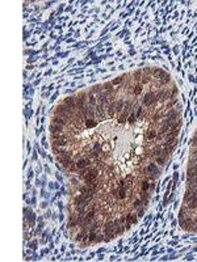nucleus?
I'll list each match as a JSON object with an SVG mask.
<instances>
[{
  "instance_id": "obj_14",
  "label": "nucleus",
  "mask_w": 197,
  "mask_h": 262,
  "mask_svg": "<svg viewBox=\"0 0 197 262\" xmlns=\"http://www.w3.org/2000/svg\"><path fill=\"white\" fill-rule=\"evenodd\" d=\"M139 199L142 200L143 206H147L149 204V200H150V194L147 191H142V190H139Z\"/></svg>"
},
{
  "instance_id": "obj_4",
  "label": "nucleus",
  "mask_w": 197,
  "mask_h": 262,
  "mask_svg": "<svg viewBox=\"0 0 197 262\" xmlns=\"http://www.w3.org/2000/svg\"><path fill=\"white\" fill-rule=\"evenodd\" d=\"M76 168L79 170L80 169H83V168H87V167H91V164H92V160H91V157L89 156H84V157H80V159H78L76 161Z\"/></svg>"
},
{
  "instance_id": "obj_35",
  "label": "nucleus",
  "mask_w": 197,
  "mask_h": 262,
  "mask_svg": "<svg viewBox=\"0 0 197 262\" xmlns=\"http://www.w3.org/2000/svg\"><path fill=\"white\" fill-rule=\"evenodd\" d=\"M163 117H166V114H163V113H159V112H156L155 114L152 116V121L154 122H156V121H159V119H162Z\"/></svg>"
},
{
  "instance_id": "obj_25",
  "label": "nucleus",
  "mask_w": 197,
  "mask_h": 262,
  "mask_svg": "<svg viewBox=\"0 0 197 262\" xmlns=\"http://www.w3.org/2000/svg\"><path fill=\"white\" fill-rule=\"evenodd\" d=\"M142 77H143V71L142 70H137L133 74V79H134V81H137V83H141Z\"/></svg>"
},
{
  "instance_id": "obj_33",
  "label": "nucleus",
  "mask_w": 197,
  "mask_h": 262,
  "mask_svg": "<svg viewBox=\"0 0 197 262\" xmlns=\"http://www.w3.org/2000/svg\"><path fill=\"white\" fill-rule=\"evenodd\" d=\"M135 117H137V119H139V118H142L143 116V106H137L135 107Z\"/></svg>"
},
{
  "instance_id": "obj_3",
  "label": "nucleus",
  "mask_w": 197,
  "mask_h": 262,
  "mask_svg": "<svg viewBox=\"0 0 197 262\" xmlns=\"http://www.w3.org/2000/svg\"><path fill=\"white\" fill-rule=\"evenodd\" d=\"M155 97H156V101L158 102H166L168 101L171 97H170V89H160V91H158L155 93Z\"/></svg>"
},
{
  "instance_id": "obj_37",
  "label": "nucleus",
  "mask_w": 197,
  "mask_h": 262,
  "mask_svg": "<svg viewBox=\"0 0 197 262\" xmlns=\"http://www.w3.org/2000/svg\"><path fill=\"white\" fill-rule=\"evenodd\" d=\"M176 95H177V87H172L170 89V97L174 98V97H176Z\"/></svg>"
},
{
  "instance_id": "obj_30",
  "label": "nucleus",
  "mask_w": 197,
  "mask_h": 262,
  "mask_svg": "<svg viewBox=\"0 0 197 262\" xmlns=\"http://www.w3.org/2000/svg\"><path fill=\"white\" fill-rule=\"evenodd\" d=\"M166 161H167V157H164V156L155 157V163L158 164V167H163V165L166 164Z\"/></svg>"
},
{
  "instance_id": "obj_24",
  "label": "nucleus",
  "mask_w": 197,
  "mask_h": 262,
  "mask_svg": "<svg viewBox=\"0 0 197 262\" xmlns=\"http://www.w3.org/2000/svg\"><path fill=\"white\" fill-rule=\"evenodd\" d=\"M126 76H128V75H122V76H118V77H116V79H113V80H112L113 87H117V85L122 84V81L125 80V77H126Z\"/></svg>"
},
{
  "instance_id": "obj_1",
  "label": "nucleus",
  "mask_w": 197,
  "mask_h": 262,
  "mask_svg": "<svg viewBox=\"0 0 197 262\" xmlns=\"http://www.w3.org/2000/svg\"><path fill=\"white\" fill-rule=\"evenodd\" d=\"M97 177H99V169L96 167H89V172L83 177V180L85 181V184H88V182L97 181Z\"/></svg>"
},
{
  "instance_id": "obj_36",
  "label": "nucleus",
  "mask_w": 197,
  "mask_h": 262,
  "mask_svg": "<svg viewBox=\"0 0 197 262\" xmlns=\"http://www.w3.org/2000/svg\"><path fill=\"white\" fill-rule=\"evenodd\" d=\"M151 77H152V76H146V75H143V77L141 79V84H142V85L149 84V83L151 81Z\"/></svg>"
},
{
  "instance_id": "obj_19",
  "label": "nucleus",
  "mask_w": 197,
  "mask_h": 262,
  "mask_svg": "<svg viewBox=\"0 0 197 262\" xmlns=\"http://www.w3.org/2000/svg\"><path fill=\"white\" fill-rule=\"evenodd\" d=\"M124 105H125L124 98H118L117 101H116V114H117V113H122Z\"/></svg>"
},
{
  "instance_id": "obj_10",
  "label": "nucleus",
  "mask_w": 197,
  "mask_h": 262,
  "mask_svg": "<svg viewBox=\"0 0 197 262\" xmlns=\"http://www.w3.org/2000/svg\"><path fill=\"white\" fill-rule=\"evenodd\" d=\"M177 143V136H174V138H168L166 139V142L163 143V147H167V148H170L171 151H174L175 146H176Z\"/></svg>"
},
{
  "instance_id": "obj_16",
  "label": "nucleus",
  "mask_w": 197,
  "mask_h": 262,
  "mask_svg": "<svg viewBox=\"0 0 197 262\" xmlns=\"http://www.w3.org/2000/svg\"><path fill=\"white\" fill-rule=\"evenodd\" d=\"M162 149H163V146H160V144H156L155 147H152V152H151V155L152 156H155V157H159V156H162Z\"/></svg>"
},
{
  "instance_id": "obj_34",
  "label": "nucleus",
  "mask_w": 197,
  "mask_h": 262,
  "mask_svg": "<svg viewBox=\"0 0 197 262\" xmlns=\"http://www.w3.org/2000/svg\"><path fill=\"white\" fill-rule=\"evenodd\" d=\"M92 151L94 152H99V153H103V149H101V146H100L99 142H95L94 146H92Z\"/></svg>"
},
{
  "instance_id": "obj_21",
  "label": "nucleus",
  "mask_w": 197,
  "mask_h": 262,
  "mask_svg": "<svg viewBox=\"0 0 197 262\" xmlns=\"http://www.w3.org/2000/svg\"><path fill=\"white\" fill-rule=\"evenodd\" d=\"M97 125H99V121H96V119H85L84 122V127H87V128H94Z\"/></svg>"
},
{
  "instance_id": "obj_31",
  "label": "nucleus",
  "mask_w": 197,
  "mask_h": 262,
  "mask_svg": "<svg viewBox=\"0 0 197 262\" xmlns=\"http://www.w3.org/2000/svg\"><path fill=\"white\" fill-rule=\"evenodd\" d=\"M125 181H126V184H128L129 188H131V186H133V182H134V177L130 173H128L126 176H125Z\"/></svg>"
},
{
  "instance_id": "obj_18",
  "label": "nucleus",
  "mask_w": 197,
  "mask_h": 262,
  "mask_svg": "<svg viewBox=\"0 0 197 262\" xmlns=\"http://www.w3.org/2000/svg\"><path fill=\"white\" fill-rule=\"evenodd\" d=\"M156 136H158V131H155V130H149L147 132H146V140H149V142H151V140H154V139H156Z\"/></svg>"
},
{
  "instance_id": "obj_5",
  "label": "nucleus",
  "mask_w": 197,
  "mask_h": 262,
  "mask_svg": "<svg viewBox=\"0 0 197 262\" xmlns=\"http://www.w3.org/2000/svg\"><path fill=\"white\" fill-rule=\"evenodd\" d=\"M63 105H66L69 107L70 110H76V100H75V96H69V97H66L63 100Z\"/></svg>"
},
{
  "instance_id": "obj_8",
  "label": "nucleus",
  "mask_w": 197,
  "mask_h": 262,
  "mask_svg": "<svg viewBox=\"0 0 197 262\" xmlns=\"http://www.w3.org/2000/svg\"><path fill=\"white\" fill-rule=\"evenodd\" d=\"M116 116V101H110V104L106 107V117L108 118H113Z\"/></svg>"
},
{
  "instance_id": "obj_40",
  "label": "nucleus",
  "mask_w": 197,
  "mask_h": 262,
  "mask_svg": "<svg viewBox=\"0 0 197 262\" xmlns=\"http://www.w3.org/2000/svg\"><path fill=\"white\" fill-rule=\"evenodd\" d=\"M145 209L146 207L145 206H142L141 209H138V214H137V216L138 218H141V216H143V214H145Z\"/></svg>"
},
{
  "instance_id": "obj_28",
  "label": "nucleus",
  "mask_w": 197,
  "mask_h": 262,
  "mask_svg": "<svg viewBox=\"0 0 197 262\" xmlns=\"http://www.w3.org/2000/svg\"><path fill=\"white\" fill-rule=\"evenodd\" d=\"M142 206H143V203H142V200L139 199V198L134 199V200H133V203H131V209H134V210H138V209H141Z\"/></svg>"
},
{
  "instance_id": "obj_17",
  "label": "nucleus",
  "mask_w": 197,
  "mask_h": 262,
  "mask_svg": "<svg viewBox=\"0 0 197 262\" xmlns=\"http://www.w3.org/2000/svg\"><path fill=\"white\" fill-rule=\"evenodd\" d=\"M166 74V71L164 70H162V68H152V77H155V79H160L163 76V75Z\"/></svg>"
},
{
  "instance_id": "obj_39",
  "label": "nucleus",
  "mask_w": 197,
  "mask_h": 262,
  "mask_svg": "<svg viewBox=\"0 0 197 262\" xmlns=\"http://www.w3.org/2000/svg\"><path fill=\"white\" fill-rule=\"evenodd\" d=\"M63 135H64V132L63 134H50V138H51V140H57V139L62 138Z\"/></svg>"
},
{
  "instance_id": "obj_20",
  "label": "nucleus",
  "mask_w": 197,
  "mask_h": 262,
  "mask_svg": "<svg viewBox=\"0 0 197 262\" xmlns=\"http://www.w3.org/2000/svg\"><path fill=\"white\" fill-rule=\"evenodd\" d=\"M87 207L85 206H82V204H78V206H75V209H74V212L75 214H78V215H85L87 214Z\"/></svg>"
},
{
  "instance_id": "obj_9",
  "label": "nucleus",
  "mask_w": 197,
  "mask_h": 262,
  "mask_svg": "<svg viewBox=\"0 0 197 262\" xmlns=\"http://www.w3.org/2000/svg\"><path fill=\"white\" fill-rule=\"evenodd\" d=\"M137 221H138L137 214H134L133 211H129V212L126 214V223L130 224V225H134V224H137Z\"/></svg>"
},
{
  "instance_id": "obj_12",
  "label": "nucleus",
  "mask_w": 197,
  "mask_h": 262,
  "mask_svg": "<svg viewBox=\"0 0 197 262\" xmlns=\"http://www.w3.org/2000/svg\"><path fill=\"white\" fill-rule=\"evenodd\" d=\"M53 146H57V147H67L69 146V140H67V138H66V135H63L62 138H59V139H57V140H53V143H51Z\"/></svg>"
},
{
  "instance_id": "obj_11",
  "label": "nucleus",
  "mask_w": 197,
  "mask_h": 262,
  "mask_svg": "<svg viewBox=\"0 0 197 262\" xmlns=\"http://www.w3.org/2000/svg\"><path fill=\"white\" fill-rule=\"evenodd\" d=\"M128 189H129V188H117L116 198L120 199V200L126 199V198H128Z\"/></svg>"
},
{
  "instance_id": "obj_7",
  "label": "nucleus",
  "mask_w": 197,
  "mask_h": 262,
  "mask_svg": "<svg viewBox=\"0 0 197 262\" xmlns=\"http://www.w3.org/2000/svg\"><path fill=\"white\" fill-rule=\"evenodd\" d=\"M64 128H66V127L62 126V125L51 123V125H50V134H63Z\"/></svg>"
},
{
  "instance_id": "obj_6",
  "label": "nucleus",
  "mask_w": 197,
  "mask_h": 262,
  "mask_svg": "<svg viewBox=\"0 0 197 262\" xmlns=\"http://www.w3.org/2000/svg\"><path fill=\"white\" fill-rule=\"evenodd\" d=\"M78 204H82V206L87 207L89 204V200L85 199L83 194H78V195H75V198H74V206H78Z\"/></svg>"
},
{
  "instance_id": "obj_2",
  "label": "nucleus",
  "mask_w": 197,
  "mask_h": 262,
  "mask_svg": "<svg viewBox=\"0 0 197 262\" xmlns=\"http://www.w3.org/2000/svg\"><path fill=\"white\" fill-rule=\"evenodd\" d=\"M155 102H156V97H155V93H154L152 91L147 92L142 98V106H146V107L152 106Z\"/></svg>"
},
{
  "instance_id": "obj_22",
  "label": "nucleus",
  "mask_w": 197,
  "mask_h": 262,
  "mask_svg": "<svg viewBox=\"0 0 197 262\" xmlns=\"http://www.w3.org/2000/svg\"><path fill=\"white\" fill-rule=\"evenodd\" d=\"M142 91H143V85L141 84V83H137V84L134 85V88H133V95L134 96H141Z\"/></svg>"
},
{
  "instance_id": "obj_13",
  "label": "nucleus",
  "mask_w": 197,
  "mask_h": 262,
  "mask_svg": "<svg viewBox=\"0 0 197 262\" xmlns=\"http://www.w3.org/2000/svg\"><path fill=\"white\" fill-rule=\"evenodd\" d=\"M130 114H131V112H126V110H124V112L120 114V117H118L117 123H118V125H125V123H128V118H129V116H130Z\"/></svg>"
},
{
  "instance_id": "obj_23",
  "label": "nucleus",
  "mask_w": 197,
  "mask_h": 262,
  "mask_svg": "<svg viewBox=\"0 0 197 262\" xmlns=\"http://www.w3.org/2000/svg\"><path fill=\"white\" fill-rule=\"evenodd\" d=\"M103 91H105V92H108V93H114V89H113V84H112V81L104 83V84H103Z\"/></svg>"
},
{
  "instance_id": "obj_32",
  "label": "nucleus",
  "mask_w": 197,
  "mask_h": 262,
  "mask_svg": "<svg viewBox=\"0 0 197 262\" xmlns=\"http://www.w3.org/2000/svg\"><path fill=\"white\" fill-rule=\"evenodd\" d=\"M78 191H79V194H88V193H91V190H89L88 185H83L78 189Z\"/></svg>"
},
{
  "instance_id": "obj_38",
  "label": "nucleus",
  "mask_w": 197,
  "mask_h": 262,
  "mask_svg": "<svg viewBox=\"0 0 197 262\" xmlns=\"http://www.w3.org/2000/svg\"><path fill=\"white\" fill-rule=\"evenodd\" d=\"M118 221H120V224H122V225H125L126 224V215H120V216H118Z\"/></svg>"
},
{
  "instance_id": "obj_27",
  "label": "nucleus",
  "mask_w": 197,
  "mask_h": 262,
  "mask_svg": "<svg viewBox=\"0 0 197 262\" xmlns=\"http://www.w3.org/2000/svg\"><path fill=\"white\" fill-rule=\"evenodd\" d=\"M176 104H177V98H176V97L170 98V100L167 101V104H166V110L172 109V106H174V105H176Z\"/></svg>"
},
{
  "instance_id": "obj_15",
  "label": "nucleus",
  "mask_w": 197,
  "mask_h": 262,
  "mask_svg": "<svg viewBox=\"0 0 197 262\" xmlns=\"http://www.w3.org/2000/svg\"><path fill=\"white\" fill-rule=\"evenodd\" d=\"M51 123L62 125V126H64V127H66L67 125L70 123V122H67L66 119H63V118H62V117H59V116H53V118H51Z\"/></svg>"
},
{
  "instance_id": "obj_26",
  "label": "nucleus",
  "mask_w": 197,
  "mask_h": 262,
  "mask_svg": "<svg viewBox=\"0 0 197 262\" xmlns=\"http://www.w3.org/2000/svg\"><path fill=\"white\" fill-rule=\"evenodd\" d=\"M150 185H151V184H150L146 178H145V180H141V190H142V191H149V190H150Z\"/></svg>"
},
{
  "instance_id": "obj_29",
  "label": "nucleus",
  "mask_w": 197,
  "mask_h": 262,
  "mask_svg": "<svg viewBox=\"0 0 197 262\" xmlns=\"http://www.w3.org/2000/svg\"><path fill=\"white\" fill-rule=\"evenodd\" d=\"M135 122H137V117H135V113L133 112L128 118V125L129 126H133V125H135Z\"/></svg>"
}]
</instances>
